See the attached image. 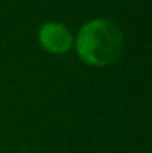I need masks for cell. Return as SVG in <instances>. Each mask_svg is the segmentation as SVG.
Returning <instances> with one entry per match:
<instances>
[{
    "instance_id": "6da1fadb",
    "label": "cell",
    "mask_w": 152,
    "mask_h": 153,
    "mask_svg": "<svg viewBox=\"0 0 152 153\" xmlns=\"http://www.w3.org/2000/svg\"><path fill=\"white\" fill-rule=\"evenodd\" d=\"M124 46L123 31L108 18H95L82 26L75 39L77 54L85 64L105 67L119 57Z\"/></svg>"
},
{
    "instance_id": "7a4b0ae2",
    "label": "cell",
    "mask_w": 152,
    "mask_h": 153,
    "mask_svg": "<svg viewBox=\"0 0 152 153\" xmlns=\"http://www.w3.org/2000/svg\"><path fill=\"white\" fill-rule=\"evenodd\" d=\"M39 42L48 52L66 54L72 47V34L61 23H46L39 30Z\"/></svg>"
}]
</instances>
